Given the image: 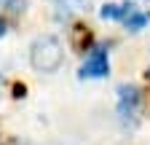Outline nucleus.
Returning <instances> with one entry per match:
<instances>
[{
  "label": "nucleus",
  "mask_w": 150,
  "mask_h": 145,
  "mask_svg": "<svg viewBox=\"0 0 150 145\" xmlns=\"http://www.w3.org/2000/svg\"><path fill=\"white\" fill-rule=\"evenodd\" d=\"M64 62V46L56 35H40L30 46V65L38 72H56Z\"/></svg>",
  "instance_id": "nucleus-1"
},
{
  "label": "nucleus",
  "mask_w": 150,
  "mask_h": 145,
  "mask_svg": "<svg viewBox=\"0 0 150 145\" xmlns=\"http://www.w3.org/2000/svg\"><path fill=\"white\" fill-rule=\"evenodd\" d=\"M110 72V57H107V46H94L88 51L86 62L81 65V78H105Z\"/></svg>",
  "instance_id": "nucleus-2"
},
{
  "label": "nucleus",
  "mask_w": 150,
  "mask_h": 145,
  "mask_svg": "<svg viewBox=\"0 0 150 145\" xmlns=\"http://www.w3.org/2000/svg\"><path fill=\"white\" fill-rule=\"evenodd\" d=\"M139 102H142V92H139L137 86H131V83L118 86V116H121V118L137 116Z\"/></svg>",
  "instance_id": "nucleus-3"
},
{
  "label": "nucleus",
  "mask_w": 150,
  "mask_h": 145,
  "mask_svg": "<svg viewBox=\"0 0 150 145\" xmlns=\"http://www.w3.org/2000/svg\"><path fill=\"white\" fill-rule=\"evenodd\" d=\"M129 11H131V3H126V6H121V3H105L99 8V16H102V19H110V22H123Z\"/></svg>",
  "instance_id": "nucleus-4"
},
{
  "label": "nucleus",
  "mask_w": 150,
  "mask_h": 145,
  "mask_svg": "<svg viewBox=\"0 0 150 145\" xmlns=\"http://www.w3.org/2000/svg\"><path fill=\"white\" fill-rule=\"evenodd\" d=\"M150 22V16L145 14V11H137L134 6H131V11L126 14V19H123V24H126V30H131V32H139V30H145V24Z\"/></svg>",
  "instance_id": "nucleus-5"
},
{
  "label": "nucleus",
  "mask_w": 150,
  "mask_h": 145,
  "mask_svg": "<svg viewBox=\"0 0 150 145\" xmlns=\"http://www.w3.org/2000/svg\"><path fill=\"white\" fill-rule=\"evenodd\" d=\"M6 27H8V24H6V19H0V38L6 35Z\"/></svg>",
  "instance_id": "nucleus-6"
},
{
  "label": "nucleus",
  "mask_w": 150,
  "mask_h": 145,
  "mask_svg": "<svg viewBox=\"0 0 150 145\" xmlns=\"http://www.w3.org/2000/svg\"><path fill=\"white\" fill-rule=\"evenodd\" d=\"M145 75H147V81H150V67H147V72H145Z\"/></svg>",
  "instance_id": "nucleus-7"
},
{
  "label": "nucleus",
  "mask_w": 150,
  "mask_h": 145,
  "mask_svg": "<svg viewBox=\"0 0 150 145\" xmlns=\"http://www.w3.org/2000/svg\"><path fill=\"white\" fill-rule=\"evenodd\" d=\"M56 3H59V0H56Z\"/></svg>",
  "instance_id": "nucleus-8"
}]
</instances>
